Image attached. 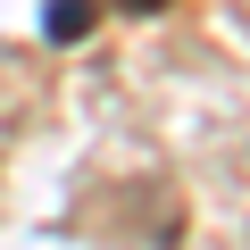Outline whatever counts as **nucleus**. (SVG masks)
<instances>
[{"instance_id":"f257e3e1","label":"nucleus","mask_w":250,"mask_h":250,"mask_svg":"<svg viewBox=\"0 0 250 250\" xmlns=\"http://www.w3.org/2000/svg\"><path fill=\"white\" fill-rule=\"evenodd\" d=\"M42 34H50V42L92 34V0H50V9H42Z\"/></svg>"},{"instance_id":"f03ea898","label":"nucleus","mask_w":250,"mask_h":250,"mask_svg":"<svg viewBox=\"0 0 250 250\" xmlns=\"http://www.w3.org/2000/svg\"><path fill=\"white\" fill-rule=\"evenodd\" d=\"M117 9H134V17H159V9H175V0H117Z\"/></svg>"}]
</instances>
